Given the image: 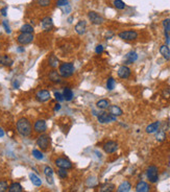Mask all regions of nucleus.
<instances>
[{"label":"nucleus","mask_w":170,"mask_h":192,"mask_svg":"<svg viewBox=\"0 0 170 192\" xmlns=\"http://www.w3.org/2000/svg\"><path fill=\"white\" fill-rule=\"evenodd\" d=\"M16 127H17V132L23 137H28L31 135L33 127H31L29 120L27 118H20L17 121Z\"/></svg>","instance_id":"1"},{"label":"nucleus","mask_w":170,"mask_h":192,"mask_svg":"<svg viewBox=\"0 0 170 192\" xmlns=\"http://www.w3.org/2000/svg\"><path fill=\"white\" fill-rule=\"evenodd\" d=\"M74 66L72 63H63L59 67V73L62 77H70L74 73Z\"/></svg>","instance_id":"2"},{"label":"nucleus","mask_w":170,"mask_h":192,"mask_svg":"<svg viewBox=\"0 0 170 192\" xmlns=\"http://www.w3.org/2000/svg\"><path fill=\"white\" fill-rule=\"evenodd\" d=\"M146 176L149 180L150 183H155L159 180V169H158L157 166L154 165H150L146 170Z\"/></svg>","instance_id":"3"},{"label":"nucleus","mask_w":170,"mask_h":192,"mask_svg":"<svg viewBox=\"0 0 170 192\" xmlns=\"http://www.w3.org/2000/svg\"><path fill=\"white\" fill-rule=\"evenodd\" d=\"M116 116L112 115L111 113H106V112H100L99 114H97V120L99 123H110L113 121H116Z\"/></svg>","instance_id":"4"},{"label":"nucleus","mask_w":170,"mask_h":192,"mask_svg":"<svg viewBox=\"0 0 170 192\" xmlns=\"http://www.w3.org/2000/svg\"><path fill=\"white\" fill-rule=\"evenodd\" d=\"M37 145L41 148L42 150H47V148L50 145V138L47 135H41L37 139Z\"/></svg>","instance_id":"5"},{"label":"nucleus","mask_w":170,"mask_h":192,"mask_svg":"<svg viewBox=\"0 0 170 192\" xmlns=\"http://www.w3.org/2000/svg\"><path fill=\"white\" fill-rule=\"evenodd\" d=\"M118 37L122 40H125V41H134L138 38V33L135 30H124L119 33Z\"/></svg>","instance_id":"6"},{"label":"nucleus","mask_w":170,"mask_h":192,"mask_svg":"<svg viewBox=\"0 0 170 192\" xmlns=\"http://www.w3.org/2000/svg\"><path fill=\"white\" fill-rule=\"evenodd\" d=\"M34 41V35L33 33H21L17 37V42L20 45H27Z\"/></svg>","instance_id":"7"},{"label":"nucleus","mask_w":170,"mask_h":192,"mask_svg":"<svg viewBox=\"0 0 170 192\" xmlns=\"http://www.w3.org/2000/svg\"><path fill=\"white\" fill-rule=\"evenodd\" d=\"M118 147H119V146H118V143L116 141H113V140L105 142V144H103V150H105V153L106 154H114L115 151H117Z\"/></svg>","instance_id":"8"},{"label":"nucleus","mask_w":170,"mask_h":192,"mask_svg":"<svg viewBox=\"0 0 170 192\" xmlns=\"http://www.w3.org/2000/svg\"><path fill=\"white\" fill-rule=\"evenodd\" d=\"M88 18L91 21V23H93L95 25H100L103 23V18L99 14H97L96 12H89L88 13Z\"/></svg>","instance_id":"9"},{"label":"nucleus","mask_w":170,"mask_h":192,"mask_svg":"<svg viewBox=\"0 0 170 192\" xmlns=\"http://www.w3.org/2000/svg\"><path fill=\"white\" fill-rule=\"evenodd\" d=\"M47 130V125H46V121L43 119H39L37 120L36 123L34 125V131L36 133H39V134H42Z\"/></svg>","instance_id":"10"},{"label":"nucleus","mask_w":170,"mask_h":192,"mask_svg":"<svg viewBox=\"0 0 170 192\" xmlns=\"http://www.w3.org/2000/svg\"><path fill=\"white\" fill-rule=\"evenodd\" d=\"M56 165L59 168L63 169H70L72 167L71 162L68 159H66V158H57L56 160Z\"/></svg>","instance_id":"11"},{"label":"nucleus","mask_w":170,"mask_h":192,"mask_svg":"<svg viewBox=\"0 0 170 192\" xmlns=\"http://www.w3.org/2000/svg\"><path fill=\"white\" fill-rule=\"evenodd\" d=\"M36 98L40 102H46L50 99V93L47 90H41L36 94Z\"/></svg>","instance_id":"12"},{"label":"nucleus","mask_w":170,"mask_h":192,"mask_svg":"<svg viewBox=\"0 0 170 192\" xmlns=\"http://www.w3.org/2000/svg\"><path fill=\"white\" fill-rule=\"evenodd\" d=\"M117 73H118V76H119L120 78L126 79L131 76V69H129L128 66H121L119 69H118Z\"/></svg>","instance_id":"13"},{"label":"nucleus","mask_w":170,"mask_h":192,"mask_svg":"<svg viewBox=\"0 0 170 192\" xmlns=\"http://www.w3.org/2000/svg\"><path fill=\"white\" fill-rule=\"evenodd\" d=\"M48 78L50 79L51 82L54 83V84H60V83H62V76L60 75L59 71L52 69L48 74Z\"/></svg>","instance_id":"14"},{"label":"nucleus","mask_w":170,"mask_h":192,"mask_svg":"<svg viewBox=\"0 0 170 192\" xmlns=\"http://www.w3.org/2000/svg\"><path fill=\"white\" fill-rule=\"evenodd\" d=\"M136 191L137 192H149L150 191V186L144 181H141L136 185Z\"/></svg>","instance_id":"15"},{"label":"nucleus","mask_w":170,"mask_h":192,"mask_svg":"<svg viewBox=\"0 0 170 192\" xmlns=\"http://www.w3.org/2000/svg\"><path fill=\"white\" fill-rule=\"evenodd\" d=\"M163 27H164V31H165V36H166V43L168 44L170 41V19H164L163 20Z\"/></svg>","instance_id":"16"},{"label":"nucleus","mask_w":170,"mask_h":192,"mask_svg":"<svg viewBox=\"0 0 170 192\" xmlns=\"http://www.w3.org/2000/svg\"><path fill=\"white\" fill-rule=\"evenodd\" d=\"M160 125H161V122L160 121H155V122H152L150 123L149 125L146 127V133L147 134H154V133H157L160 128Z\"/></svg>","instance_id":"17"},{"label":"nucleus","mask_w":170,"mask_h":192,"mask_svg":"<svg viewBox=\"0 0 170 192\" xmlns=\"http://www.w3.org/2000/svg\"><path fill=\"white\" fill-rule=\"evenodd\" d=\"M41 23H42V27L44 30H50L51 28L53 27V22L50 17H45L44 19H42Z\"/></svg>","instance_id":"18"},{"label":"nucleus","mask_w":170,"mask_h":192,"mask_svg":"<svg viewBox=\"0 0 170 192\" xmlns=\"http://www.w3.org/2000/svg\"><path fill=\"white\" fill-rule=\"evenodd\" d=\"M86 28H87V22L85 20H82L75 25V31L78 35H83L86 33Z\"/></svg>","instance_id":"19"},{"label":"nucleus","mask_w":170,"mask_h":192,"mask_svg":"<svg viewBox=\"0 0 170 192\" xmlns=\"http://www.w3.org/2000/svg\"><path fill=\"white\" fill-rule=\"evenodd\" d=\"M138 60V54L136 51H129L125 56V64H132Z\"/></svg>","instance_id":"20"},{"label":"nucleus","mask_w":170,"mask_h":192,"mask_svg":"<svg viewBox=\"0 0 170 192\" xmlns=\"http://www.w3.org/2000/svg\"><path fill=\"white\" fill-rule=\"evenodd\" d=\"M13 63L14 61L8 56H5V54H1L0 56V65L5 66V67H11L13 65Z\"/></svg>","instance_id":"21"},{"label":"nucleus","mask_w":170,"mask_h":192,"mask_svg":"<svg viewBox=\"0 0 170 192\" xmlns=\"http://www.w3.org/2000/svg\"><path fill=\"white\" fill-rule=\"evenodd\" d=\"M132 189V184L128 181H124L119 185V187L117 188V192H129Z\"/></svg>","instance_id":"22"},{"label":"nucleus","mask_w":170,"mask_h":192,"mask_svg":"<svg viewBox=\"0 0 170 192\" xmlns=\"http://www.w3.org/2000/svg\"><path fill=\"white\" fill-rule=\"evenodd\" d=\"M44 173L46 176V179H47V182L49 183V184H53V170L52 168L49 167V166H46L44 168Z\"/></svg>","instance_id":"23"},{"label":"nucleus","mask_w":170,"mask_h":192,"mask_svg":"<svg viewBox=\"0 0 170 192\" xmlns=\"http://www.w3.org/2000/svg\"><path fill=\"white\" fill-rule=\"evenodd\" d=\"M63 97H64V100H66V101H71L72 99H73V91L71 90L70 88H65L64 91H63Z\"/></svg>","instance_id":"24"},{"label":"nucleus","mask_w":170,"mask_h":192,"mask_svg":"<svg viewBox=\"0 0 170 192\" xmlns=\"http://www.w3.org/2000/svg\"><path fill=\"white\" fill-rule=\"evenodd\" d=\"M160 53L162 54L163 58L167 60V61L170 60V49L167 45H162V46L160 47Z\"/></svg>","instance_id":"25"},{"label":"nucleus","mask_w":170,"mask_h":192,"mask_svg":"<svg viewBox=\"0 0 170 192\" xmlns=\"http://www.w3.org/2000/svg\"><path fill=\"white\" fill-rule=\"evenodd\" d=\"M109 109H110V112L109 113H111L112 115L114 116H121L123 114V111L121 110V108H119L118 105H111V107H109Z\"/></svg>","instance_id":"26"},{"label":"nucleus","mask_w":170,"mask_h":192,"mask_svg":"<svg viewBox=\"0 0 170 192\" xmlns=\"http://www.w3.org/2000/svg\"><path fill=\"white\" fill-rule=\"evenodd\" d=\"M59 63H60L59 59H57L54 54H50L49 58H48V65L54 69V68H56L57 66H59Z\"/></svg>","instance_id":"27"},{"label":"nucleus","mask_w":170,"mask_h":192,"mask_svg":"<svg viewBox=\"0 0 170 192\" xmlns=\"http://www.w3.org/2000/svg\"><path fill=\"white\" fill-rule=\"evenodd\" d=\"M97 108L100 109V110H105V109H108L110 107V101H109L108 99H100L97 101Z\"/></svg>","instance_id":"28"},{"label":"nucleus","mask_w":170,"mask_h":192,"mask_svg":"<svg viewBox=\"0 0 170 192\" xmlns=\"http://www.w3.org/2000/svg\"><path fill=\"white\" fill-rule=\"evenodd\" d=\"M29 179L31 181V183H33L34 186H37V187H39V186L42 185V181H41V179H40L38 176H37V174L30 173L29 174Z\"/></svg>","instance_id":"29"},{"label":"nucleus","mask_w":170,"mask_h":192,"mask_svg":"<svg viewBox=\"0 0 170 192\" xmlns=\"http://www.w3.org/2000/svg\"><path fill=\"white\" fill-rule=\"evenodd\" d=\"M22 186L19 183H13L11 186H8V192H22Z\"/></svg>","instance_id":"30"},{"label":"nucleus","mask_w":170,"mask_h":192,"mask_svg":"<svg viewBox=\"0 0 170 192\" xmlns=\"http://www.w3.org/2000/svg\"><path fill=\"white\" fill-rule=\"evenodd\" d=\"M114 188H115L114 184H111V183H106V184L101 186V188H100V192H113Z\"/></svg>","instance_id":"31"},{"label":"nucleus","mask_w":170,"mask_h":192,"mask_svg":"<svg viewBox=\"0 0 170 192\" xmlns=\"http://www.w3.org/2000/svg\"><path fill=\"white\" fill-rule=\"evenodd\" d=\"M20 31H21V33H33L34 27L30 24H24L20 28Z\"/></svg>","instance_id":"32"},{"label":"nucleus","mask_w":170,"mask_h":192,"mask_svg":"<svg viewBox=\"0 0 170 192\" xmlns=\"http://www.w3.org/2000/svg\"><path fill=\"white\" fill-rule=\"evenodd\" d=\"M115 85H116V83H115V79L113 78V77H109L108 81H106V89L108 90H114L115 88Z\"/></svg>","instance_id":"33"},{"label":"nucleus","mask_w":170,"mask_h":192,"mask_svg":"<svg viewBox=\"0 0 170 192\" xmlns=\"http://www.w3.org/2000/svg\"><path fill=\"white\" fill-rule=\"evenodd\" d=\"M114 7L117 8V10H124L125 8V3L122 1V0H115L114 1Z\"/></svg>","instance_id":"34"},{"label":"nucleus","mask_w":170,"mask_h":192,"mask_svg":"<svg viewBox=\"0 0 170 192\" xmlns=\"http://www.w3.org/2000/svg\"><path fill=\"white\" fill-rule=\"evenodd\" d=\"M8 190V184L7 181H0V192H5Z\"/></svg>","instance_id":"35"},{"label":"nucleus","mask_w":170,"mask_h":192,"mask_svg":"<svg viewBox=\"0 0 170 192\" xmlns=\"http://www.w3.org/2000/svg\"><path fill=\"white\" fill-rule=\"evenodd\" d=\"M57 174H59V176L60 179H66V177L68 176V171H67V169L60 168L59 171H57Z\"/></svg>","instance_id":"36"},{"label":"nucleus","mask_w":170,"mask_h":192,"mask_svg":"<svg viewBox=\"0 0 170 192\" xmlns=\"http://www.w3.org/2000/svg\"><path fill=\"white\" fill-rule=\"evenodd\" d=\"M33 156L36 158L37 160H42L43 157H44V154H42V151H40L38 150H33Z\"/></svg>","instance_id":"37"},{"label":"nucleus","mask_w":170,"mask_h":192,"mask_svg":"<svg viewBox=\"0 0 170 192\" xmlns=\"http://www.w3.org/2000/svg\"><path fill=\"white\" fill-rule=\"evenodd\" d=\"M155 138H157L158 141H164L166 138V134H165V132L162 131V132H159V133L157 134V136H155Z\"/></svg>","instance_id":"38"},{"label":"nucleus","mask_w":170,"mask_h":192,"mask_svg":"<svg viewBox=\"0 0 170 192\" xmlns=\"http://www.w3.org/2000/svg\"><path fill=\"white\" fill-rule=\"evenodd\" d=\"M50 2H51V0H38V4L40 7H43L50 5Z\"/></svg>","instance_id":"39"},{"label":"nucleus","mask_w":170,"mask_h":192,"mask_svg":"<svg viewBox=\"0 0 170 192\" xmlns=\"http://www.w3.org/2000/svg\"><path fill=\"white\" fill-rule=\"evenodd\" d=\"M56 4H57V7H66V5L69 4V1L68 0H57Z\"/></svg>","instance_id":"40"},{"label":"nucleus","mask_w":170,"mask_h":192,"mask_svg":"<svg viewBox=\"0 0 170 192\" xmlns=\"http://www.w3.org/2000/svg\"><path fill=\"white\" fill-rule=\"evenodd\" d=\"M2 25H3L4 29H5V31H7V33H11V29L10 25H8V22L7 21V20H4V21L2 22Z\"/></svg>","instance_id":"41"},{"label":"nucleus","mask_w":170,"mask_h":192,"mask_svg":"<svg viewBox=\"0 0 170 192\" xmlns=\"http://www.w3.org/2000/svg\"><path fill=\"white\" fill-rule=\"evenodd\" d=\"M54 97L57 101H63L64 100V97H63V94L60 93V92H54Z\"/></svg>","instance_id":"42"},{"label":"nucleus","mask_w":170,"mask_h":192,"mask_svg":"<svg viewBox=\"0 0 170 192\" xmlns=\"http://www.w3.org/2000/svg\"><path fill=\"white\" fill-rule=\"evenodd\" d=\"M95 52L97 54H100L103 52V46L102 45H97L96 48H95Z\"/></svg>","instance_id":"43"},{"label":"nucleus","mask_w":170,"mask_h":192,"mask_svg":"<svg viewBox=\"0 0 170 192\" xmlns=\"http://www.w3.org/2000/svg\"><path fill=\"white\" fill-rule=\"evenodd\" d=\"M70 11H71L70 4H68V5H66V7H63V12H64L65 14H69V13H70Z\"/></svg>","instance_id":"44"},{"label":"nucleus","mask_w":170,"mask_h":192,"mask_svg":"<svg viewBox=\"0 0 170 192\" xmlns=\"http://www.w3.org/2000/svg\"><path fill=\"white\" fill-rule=\"evenodd\" d=\"M163 96L164 97H165V98H169V97H170V92H169V91H164V92H163Z\"/></svg>","instance_id":"45"},{"label":"nucleus","mask_w":170,"mask_h":192,"mask_svg":"<svg viewBox=\"0 0 170 192\" xmlns=\"http://www.w3.org/2000/svg\"><path fill=\"white\" fill-rule=\"evenodd\" d=\"M19 86H20V84H19V82L18 81H15L13 83V87L15 88V89H18L19 88Z\"/></svg>","instance_id":"46"},{"label":"nucleus","mask_w":170,"mask_h":192,"mask_svg":"<svg viewBox=\"0 0 170 192\" xmlns=\"http://www.w3.org/2000/svg\"><path fill=\"white\" fill-rule=\"evenodd\" d=\"M60 109V104H56V105H54V111H59Z\"/></svg>","instance_id":"47"},{"label":"nucleus","mask_w":170,"mask_h":192,"mask_svg":"<svg viewBox=\"0 0 170 192\" xmlns=\"http://www.w3.org/2000/svg\"><path fill=\"white\" fill-rule=\"evenodd\" d=\"M1 14H2L3 16H7V7L2 8V10H1Z\"/></svg>","instance_id":"48"},{"label":"nucleus","mask_w":170,"mask_h":192,"mask_svg":"<svg viewBox=\"0 0 170 192\" xmlns=\"http://www.w3.org/2000/svg\"><path fill=\"white\" fill-rule=\"evenodd\" d=\"M3 136H4V131L2 130L1 127H0V138H2Z\"/></svg>","instance_id":"49"},{"label":"nucleus","mask_w":170,"mask_h":192,"mask_svg":"<svg viewBox=\"0 0 170 192\" xmlns=\"http://www.w3.org/2000/svg\"><path fill=\"white\" fill-rule=\"evenodd\" d=\"M18 51H19V52H23V51H24V49H23V48H21V47H19V48H18Z\"/></svg>","instance_id":"50"}]
</instances>
